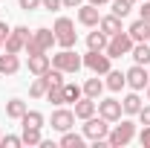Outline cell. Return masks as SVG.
<instances>
[{"instance_id":"cell-1","label":"cell","mask_w":150,"mask_h":148,"mask_svg":"<svg viewBox=\"0 0 150 148\" xmlns=\"http://www.w3.org/2000/svg\"><path fill=\"white\" fill-rule=\"evenodd\" d=\"M133 139H136V125L130 119H121V125H112L110 134H107V145H112V148H124Z\"/></svg>"},{"instance_id":"cell-2","label":"cell","mask_w":150,"mask_h":148,"mask_svg":"<svg viewBox=\"0 0 150 148\" xmlns=\"http://www.w3.org/2000/svg\"><path fill=\"white\" fill-rule=\"evenodd\" d=\"M52 44H55V32L52 29H35L32 38H29V44H26V55H40V52H49L52 50Z\"/></svg>"},{"instance_id":"cell-3","label":"cell","mask_w":150,"mask_h":148,"mask_svg":"<svg viewBox=\"0 0 150 148\" xmlns=\"http://www.w3.org/2000/svg\"><path fill=\"white\" fill-rule=\"evenodd\" d=\"M52 32H55V44L61 47V50H72L75 41H78V35H75V23L69 18H58L55 26H52Z\"/></svg>"},{"instance_id":"cell-4","label":"cell","mask_w":150,"mask_h":148,"mask_svg":"<svg viewBox=\"0 0 150 148\" xmlns=\"http://www.w3.org/2000/svg\"><path fill=\"white\" fill-rule=\"evenodd\" d=\"M133 44H136V41L130 38V32H124V29H121V32L110 35V41H107V50H104V52H107L110 58H121V55H130Z\"/></svg>"},{"instance_id":"cell-5","label":"cell","mask_w":150,"mask_h":148,"mask_svg":"<svg viewBox=\"0 0 150 148\" xmlns=\"http://www.w3.org/2000/svg\"><path fill=\"white\" fill-rule=\"evenodd\" d=\"M52 67H58L61 73H78L81 67H84V61H81V55L78 52H72V50H61V52H55L52 55Z\"/></svg>"},{"instance_id":"cell-6","label":"cell","mask_w":150,"mask_h":148,"mask_svg":"<svg viewBox=\"0 0 150 148\" xmlns=\"http://www.w3.org/2000/svg\"><path fill=\"white\" fill-rule=\"evenodd\" d=\"M81 61H84V67H87V70H93L95 75H107V73L112 70V67H110L112 58L107 55L104 50H90V52L81 58Z\"/></svg>"},{"instance_id":"cell-7","label":"cell","mask_w":150,"mask_h":148,"mask_svg":"<svg viewBox=\"0 0 150 148\" xmlns=\"http://www.w3.org/2000/svg\"><path fill=\"white\" fill-rule=\"evenodd\" d=\"M29 38H32V32H29L26 26H15V29L9 32V38L3 41V47H6V52H15V55H20V52L26 50Z\"/></svg>"},{"instance_id":"cell-8","label":"cell","mask_w":150,"mask_h":148,"mask_svg":"<svg viewBox=\"0 0 150 148\" xmlns=\"http://www.w3.org/2000/svg\"><path fill=\"white\" fill-rule=\"evenodd\" d=\"M107 134H110V122L104 119V116H90V119H84V137L87 139H107Z\"/></svg>"},{"instance_id":"cell-9","label":"cell","mask_w":150,"mask_h":148,"mask_svg":"<svg viewBox=\"0 0 150 148\" xmlns=\"http://www.w3.org/2000/svg\"><path fill=\"white\" fill-rule=\"evenodd\" d=\"M124 75H127V87H130V90H147L150 73H147V67H144V64H133Z\"/></svg>"},{"instance_id":"cell-10","label":"cell","mask_w":150,"mask_h":148,"mask_svg":"<svg viewBox=\"0 0 150 148\" xmlns=\"http://www.w3.org/2000/svg\"><path fill=\"white\" fill-rule=\"evenodd\" d=\"M121 102L118 99H98V116H104L107 122H121Z\"/></svg>"},{"instance_id":"cell-11","label":"cell","mask_w":150,"mask_h":148,"mask_svg":"<svg viewBox=\"0 0 150 148\" xmlns=\"http://www.w3.org/2000/svg\"><path fill=\"white\" fill-rule=\"evenodd\" d=\"M75 125V111H67V108H58L55 113H52V128L55 131H72Z\"/></svg>"},{"instance_id":"cell-12","label":"cell","mask_w":150,"mask_h":148,"mask_svg":"<svg viewBox=\"0 0 150 148\" xmlns=\"http://www.w3.org/2000/svg\"><path fill=\"white\" fill-rule=\"evenodd\" d=\"M95 111H98V102L90 96H81L75 102V119H90V116H95Z\"/></svg>"},{"instance_id":"cell-13","label":"cell","mask_w":150,"mask_h":148,"mask_svg":"<svg viewBox=\"0 0 150 148\" xmlns=\"http://www.w3.org/2000/svg\"><path fill=\"white\" fill-rule=\"evenodd\" d=\"M78 20H81L84 26H98V20H101L98 6H93V3H81V6H78Z\"/></svg>"},{"instance_id":"cell-14","label":"cell","mask_w":150,"mask_h":148,"mask_svg":"<svg viewBox=\"0 0 150 148\" xmlns=\"http://www.w3.org/2000/svg\"><path fill=\"white\" fill-rule=\"evenodd\" d=\"M26 67H29L32 75H43L49 67H52V61H49L46 52H40V55H29V64H26Z\"/></svg>"},{"instance_id":"cell-15","label":"cell","mask_w":150,"mask_h":148,"mask_svg":"<svg viewBox=\"0 0 150 148\" xmlns=\"http://www.w3.org/2000/svg\"><path fill=\"white\" fill-rule=\"evenodd\" d=\"M127 32H130V38L136 41V44H139V41H150V23L144 18H139V20H133V23H130Z\"/></svg>"},{"instance_id":"cell-16","label":"cell","mask_w":150,"mask_h":148,"mask_svg":"<svg viewBox=\"0 0 150 148\" xmlns=\"http://www.w3.org/2000/svg\"><path fill=\"white\" fill-rule=\"evenodd\" d=\"M130 55H133L136 64H144V67H147V64H150V41H139V44H133Z\"/></svg>"},{"instance_id":"cell-17","label":"cell","mask_w":150,"mask_h":148,"mask_svg":"<svg viewBox=\"0 0 150 148\" xmlns=\"http://www.w3.org/2000/svg\"><path fill=\"white\" fill-rule=\"evenodd\" d=\"M124 84H127V75L121 73V70H110V73H107V81H104V87H107V90L118 93Z\"/></svg>"},{"instance_id":"cell-18","label":"cell","mask_w":150,"mask_h":148,"mask_svg":"<svg viewBox=\"0 0 150 148\" xmlns=\"http://www.w3.org/2000/svg\"><path fill=\"white\" fill-rule=\"evenodd\" d=\"M121 108H124V113H127V116H136V113L142 111V99H139V90L127 93V96L121 99Z\"/></svg>"},{"instance_id":"cell-19","label":"cell","mask_w":150,"mask_h":148,"mask_svg":"<svg viewBox=\"0 0 150 148\" xmlns=\"http://www.w3.org/2000/svg\"><path fill=\"white\" fill-rule=\"evenodd\" d=\"M81 90H84V96H90V99H95V102H98V99H101V90H104V81H101L98 75H95V78H87Z\"/></svg>"},{"instance_id":"cell-20","label":"cell","mask_w":150,"mask_h":148,"mask_svg":"<svg viewBox=\"0 0 150 148\" xmlns=\"http://www.w3.org/2000/svg\"><path fill=\"white\" fill-rule=\"evenodd\" d=\"M98 29H101L104 35H115V32H121V18H115V15H107V18L98 20Z\"/></svg>"},{"instance_id":"cell-21","label":"cell","mask_w":150,"mask_h":148,"mask_svg":"<svg viewBox=\"0 0 150 148\" xmlns=\"http://www.w3.org/2000/svg\"><path fill=\"white\" fill-rule=\"evenodd\" d=\"M26 111H29V108H26L23 99H9V102H6V116H9V119H20Z\"/></svg>"},{"instance_id":"cell-22","label":"cell","mask_w":150,"mask_h":148,"mask_svg":"<svg viewBox=\"0 0 150 148\" xmlns=\"http://www.w3.org/2000/svg\"><path fill=\"white\" fill-rule=\"evenodd\" d=\"M20 125L23 128H43V113L40 111H26L20 116Z\"/></svg>"},{"instance_id":"cell-23","label":"cell","mask_w":150,"mask_h":148,"mask_svg":"<svg viewBox=\"0 0 150 148\" xmlns=\"http://www.w3.org/2000/svg\"><path fill=\"white\" fill-rule=\"evenodd\" d=\"M107 41H110V35H104L101 29H95V32L87 35V47L90 50H107Z\"/></svg>"},{"instance_id":"cell-24","label":"cell","mask_w":150,"mask_h":148,"mask_svg":"<svg viewBox=\"0 0 150 148\" xmlns=\"http://www.w3.org/2000/svg\"><path fill=\"white\" fill-rule=\"evenodd\" d=\"M46 102H52L55 108H61V105H67V99H64V84H49V90H46V96H43Z\"/></svg>"},{"instance_id":"cell-25","label":"cell","mask_w":150,"mask_h":148,"mask_svg":"<svg viewBox=\"0 0 150 148\" xmlns=\"http://www.w3.org/2000/svg\"><path fill=\"white\" fill-rule=\"evenodd\" d=\"M46 90H49L46 75H38L35 81H32V87H29V96H32V99H43V96H46Z\"/></svg>"},{"instance_id":"cell-26","label":"cell","mask_w":150,"mask_h":148,"mask_svg":"<svg viewBox=\"0 0 150 148\" xmlns=\"http://www.w3.org/2000/svg\"><path fill=\"white\" fill-rule=\"evenodd\" d=\"M61 148H84V137H81V134H72V131H64Z\"/></svg>"},{"instance_id":"cell-27","label":"cell","mask_w":150,"mask_h":148,"mask_svg":"<svg viewBox=\"0 0 150 148\" xmlns=\"http://www.w3.org/2000/svg\"><path fill=\"white\" fill-rule=\"evenodd\" d=\"M18 70H20V58L15 52H6L3 55V75H15Z\"/></svg>"},{"instance_id":"cell-28","label":"cell","mask_w":150,"mask_h":148,"mask_svg":"<svg viewBox=\"0 0 150 148\" xmlns=\"http://www.w3.org/2000/svg\"><path fill=\"white\" fill-rule=\"evenodd\" d=\"M23 145H40L43 137H40V128H23Z\"/></svg>"},{"instance_id":"cell-29","label":"cell","mask_w":150,"mask_h":148,"mask_svg":"<svg viewBox=\"0 0 150 148\" xmlns=\"http://www.w3.org/2000/svg\"><path fill=\"white\" fill-rule=\"evenodd\" d=\"M81 96H84V90H81L78 84H72V81H64V99H67V102H72V105H75Z\"/></svg>"},{"instance_id":"cell-30","label":"cell","mask_w":150,"mask_h":148,"mask_svg":"<svg viewBox=\"0 0 150 148\" xmlns=\"http://www.w3.org/2000/svg\"><path fill=\"white\" fill-rule=\"evenodd\" d=\"M133 12V0H112V15L115 18H127Z\"/></svg>"},{"instance_id":"cell-31","label":"cell","mask_w":150,"mask_h":148,"mask_svg":"<svg viewBox=\"0 0 150 148\" xmlns=\"http://www.w3.org/2000/svg\"><path fill=\"white\" fill-rule=\"evenodd\" d=\"M0 145H3V148H20V145H23V137L6 134V137H0Z\"/></svg>"},{"instance_id":"cell-32","label":"cell","mask_w":150,"mask_h":148,"mask_svg":"<svg viewBox=\"0 0 150 148\" xmlns=\"http://www.w3.org/2000/svg\"><path fill=\"white\" fill-rule=\"evenodd\" d=\"M18 6L23 12H35V9H40V0H18Z\"/></svg>"},{"instance_id":"cell-33","label":"cell","mask_w":150,"mask_h":148,"mask_svg":"<svg viewBox=\"0 0 150 148\" xmlns=\"http://www.w3.org/2000/svg\"><path fill=\"white\" fill-rule=\"evenodd\" d=\"M64 6V0H40V9H49V12H58Z\"/></svg>"},{"instance_id":"cell-34","label":"cell","mask_w":150,"mask_h":148,"mask_svg":"<svg viewBox=\"0 0 150 148\" xmlns=\"http://www.w3.org/2000/svg\"><path fill=\"white\" fill-rule=\"evenodd\" d=\"M139 142H142V148H150V125H144V128H142V134H139Z\"/></svg>"},{"instance_id":"cell-35","label":"cell","mask_w":150,"mask_h":148,"mask_svg":"<svg viewBox=\"0 0 150 148\" xmlns=\"http://www.w3.org/2000/svg\"><path fill=\"white\" fill-rule=\"evenodd\" d=\"M136 116H139V119H142V125H150V105H147V108H144V105H142V111L136 113Z\"/></svg>"},{"instance_id":"cell-36","label":"cell","mask_w":150,"mask_h":148,"mask_svg":"<svg viewBox=\"0 0 150 148\" xmlns=\"http://www.w3.org/2000/svg\"><path fill=\"white\" fill-rule=\"evenodd\" d=\"M139 15H142V18H144V20L150 23V0H144V6L139 9Z\"/></svg>"},{"instance_id":"cell-37","label":"cell","mask_w":150,"mask_h":148,"mask_svg":"<svg viewBox=\"0 0 150 148\" xmlns=\"http://www.w3.org/2000/svg\"><path fill=\"white\" fill-rule=\"evenodd\" d=\"M9 32H12V29H9V23H6V20H0V38L6 41V38H9Z\"/></svg>"},{"instance_id":"cell-38","label":"cell","mask_w":150,"mask_h":148,"mask_svg":"<svg viewBox=\"0 0 150 148\" xmlns=\"http://www.w3.org/2000/svg\"><path fill=\"white\" fill-rule=\"evenodd\" d=\"M81 3H84V0H64V6H67V9H78Z\"/></svg>"},{"instance_id":"cell-39","label":"cell","mask_w":150,"mask_h":148,"mask_svg":"<svg viewBox=\"0 0 150 148\" xmlns=\"http://www.w3.org/2000/svg\"><path fill=\"white\" fill-rule=\"evenodd\" d=\"M90 3H93V6H104L107 0H90Z\"/></svg>"},{"instance_id":"cell-40","label":"cell","mask_w":150,"mask_h":148,"mask_svg":"<svg viewBox=\"0 0 150 148\" xmlns=\"http://www.w3.org/2000/svg\"><path fill=\"white\" fill-rule=\"evenodd\" d=\"M0 75H3V55H0Z\"/></svg>"},{"instance_id":"cell-41","label":"cell","mask_w":150,"mask_h":148,"mask_svg":"<svg viewBox=\"0 0 150 148\" xmlns=\"http://www.w3.org/2000/svg\"><path fill=\"white\" fill-rule=\"evenodd\" d=\"M147 99H150V81H147Z\"/></svg>"},{"instance_id":"cell-42","label":"cell","mask_w":150,"mask_h":148,"mask_svg":"<svg viewBox=\"0 0 150 148\" xmlns=\"http://www.w3.org/2000/svg\"><path fill=\"white\" fill-rule=\"evenodd\" d=\"M0 47H3V38H0Z\"/></svg>"},{"instance_id":"cell-43","label":"cell","mask_w":150,"mask_h":148,"mask_svg":"<svg viewBox=\"0 0 150 148\" xmlns=\"http://www.w3.org/2000/svg\"><path fill=\"white\" fill-rule=\"evenodd\" d=\"M133 3H139V0H133Z\"/></svg>"},{"instance_id":"cell-44","label":"cell","mask_w":150,"mask_h":148,"mask_svg":"<svg viewBox=\"0 0 150 148\" xmlns=\"http://www.w3.org/2000/svg\"><path fill=\"white\" fill-rule=\"evenodd\" d=\"M0 137H3V134H0Z\"/></svg>"}]
</instances>
